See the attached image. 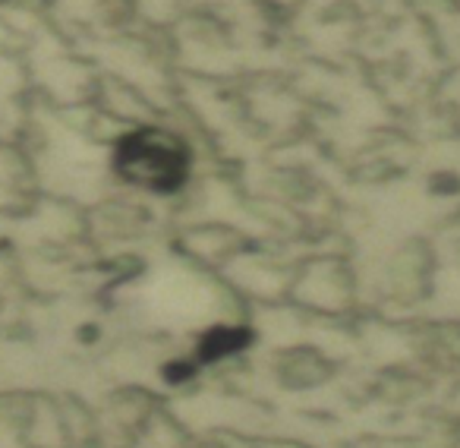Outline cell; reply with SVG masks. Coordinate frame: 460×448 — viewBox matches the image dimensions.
I'll return each instance as SVG.
<instances>
[{
	"instance_id": "obj_1",
	"label": "cell",
	"mask_w": 460,
	"mask_h": 448,
	"mask_svg": "<svg viewBox=\"0 0 460 448\" xmlns=\"http://www.w3.org/2000/svg\"><path fill=\"white\" fill-rule=\"evenodd\" d=\"M114 171L117 177L139 186V190L167 196L190 180L192 148L171 130L139 127L117 139Z\"/></svg>"
},
{
	"instance_id": "obj_2",
	"label": "cell",
	"mask_w": 460,
	"mask_h": 448,
	"mask_svg": "<svg viewBox=\"0 0 460 448\" xmlns=\"http://www.w3.org/2000/svg\"><path fill=\"white\" fill-rule=\"evenodd\" d=\"M252 341H256V332L246 328V326H215V328H208V332H202L196 351L183 360L192 372H199L202 366L217 363V360L234 357V354L246 351Z\"/></svg>"
}]
</instances>
